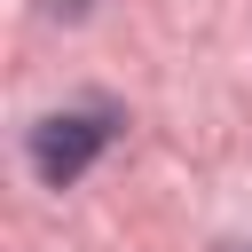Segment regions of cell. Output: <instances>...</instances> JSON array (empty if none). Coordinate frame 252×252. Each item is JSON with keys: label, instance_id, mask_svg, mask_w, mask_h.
<instances>
[{"label": "cell", "instance_id": "cell-1", "mask_svg": "<svg viewBox=\"0 0 252 252\" xmlns=\"http://www.w3.org/2000/svg\"><path fill=\"white\" fill-rule=\"evenodd\" d=\"M118 134H126V110H118V102H63V110L32 118V134H24V165L39 173V189H71Z\"/></svg>", "mask_w": 252, "mask_h": 252}]
</instances>
